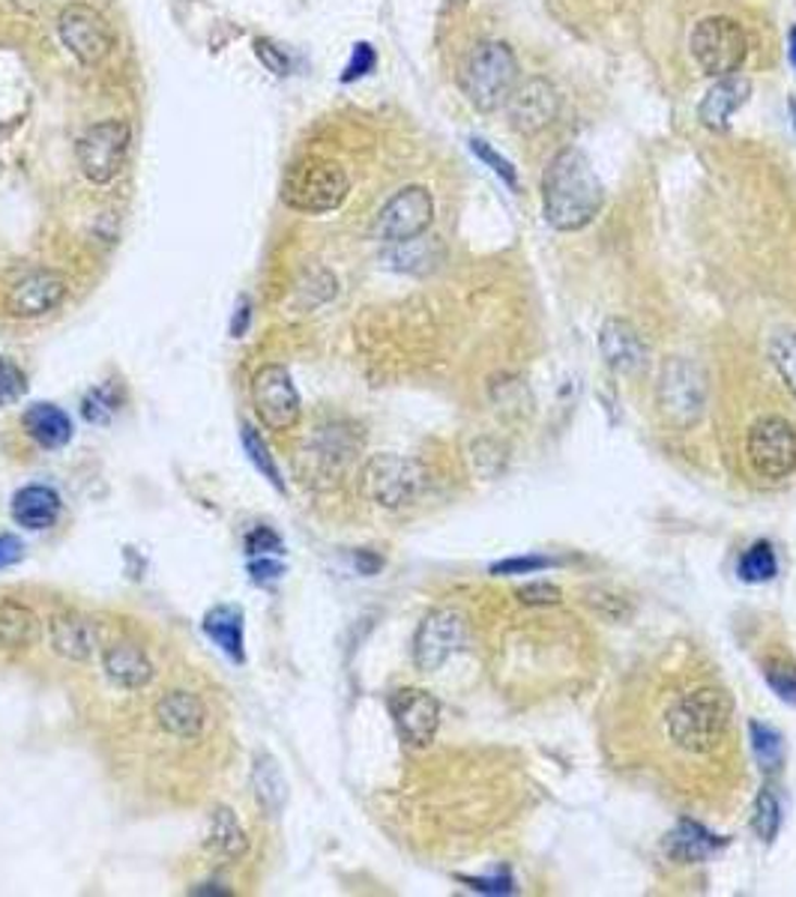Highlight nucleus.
Wrapping results in <instances>:
<instances>
[{
    "mask_svg": "<svg viewBox=\"0 0 796 897\" xmlns=\"http://www.w3.org/2000/svg\"><path fill=\"white\" fill-rule=\"evenodd\" d=\"M605 186L593 171L587 153L579 147H567L548 162L543 174V213L545 222L572 234L587 227L602 213Z\"/></svg>",
    "mask_w": 796,
    "mask_h": 897,
    "instance_id": "obj_1",
    "label": "nucleus"
},
{
    "mask_svg": "<svg viewBox=\"0 0 796 897\" xmlns=\"http://www.w3.org/2000/svg\"><path fill=\"white\" fill-rule=\"evenodd\" d=\"M734 715V700L722 688H695L683 694L664 718L668 736L688 753H712L722 745Z\"/></svg>",
    "mask_w": 796,
    "mask_h": 897,
    "instance_id": "obj_2",
    "label": "nucleus"
},
{
    "mask_svg": "<svg viewBox=\"0 0 796 897\" xmlns=\"http://www.w3.org/2000/svg\"><path fill=\"white\" fill-rule=\"evenodd\" d=\"M459 84L476 111H500L507 108L509 96L519 84V60L507 42H480L461 63Z\"/></svg>",
    "mask_w": 796,
    "mask_h": 897,
    "instance_id": "obj_3",
    "label": "nucleus"
},
{
    "mask_svg": "<svg viewBox=\"0 0 796 897\" xmlns=\"http://www.w3.org/2000/svg\"><path fill=\"white\" fill-rule=\"evenodd\" d=\"M688 51L704 75L710 78L734 75L748 54L746 30L731 15H707L692 27Z\"/></svg>",
    "mask_w": 796,
    "mask_h": 897,
    "instance_id": "obj_4",
    "label": "nucleus"
},
{
    "mask_svg": "<svg viewBox=\"0 0 796 897\" xmlns=\"http://www.w3.org/2000/svg\"><path fill=\"white\" fill-rule=\"evenodd\" d=\"M350 191L348 174L336 165V162H324V159H312V162H302L288 174L285 179V191L282 198L288 207L300 210V213H329L338 210Z\"/></svg>",
    "mask_w": 796,
    "mask_h": 897,
    "instance_id": "obj_5",
    "label": "nucleus"
},
{
    "mask_svg": "<svg viewBox=\"0 0 796 897\" xmlns=\"http://www.w3.org/2000/svg\"><path fill=\"white\" fill-rule=\"evenodd\" d=\"M659 410L674 428H695L707 407V383L695 362L683 357L664 359L656 386Z\"/></svg>",
    "mask_w": 796,
    "mask_h": 897,
    "instance_id": "obj_6",
    "label": "nucleus"
},
{
    "mask_svg": "<svg viewBox=\"0 0 796 897\" xmlns=\"http://www.w3.org/2000/svg\"><path fill=\"white\" fill-rule=\"evenodd\" d=\"M129 144H133V129L129 123L123 120H102L94 123L90 129L78 138L75 144V159L78 167L90 183L105 186L117 177L126 165V155H129Z\"/></svg>",
    "mask_w": 796,
    "mask_h": 897,
    "instance_id": "obj_7",
    "label": "nucleus"
},
{
    "mask_svg": "<svg viewBox=\"0 0 796 897\" xmlns=\"http://www.w3.org/2000/svg\"><path fill=\"white\" fill-rule=\"evenodd\" d=\"M432 222H435L432 191L425 186H405L381 207V213L374 215L372 237L386 246H398V242L423 237Z\"/></svg>",
    "mask_w": 796,
    "mask_h": 897,
    "instance_id": "obj_8",
    "label": "nucleus"
},
{
    "mask_svg": "<svg viewBox=\"0 0 796 897\" xmlns=\"http://www.w3.org/2000/svg\"><path fill=\"white\" fill-rule=\"evenodd\" d=\"M428 485V473L420 461L401 454H377L365 466V490L384 509L411 506Z\"/></svg>",
    "mask_w": 796,
    "mask_h": 897,
    "instance_id": "obj_9",
    "label": "nucleus"
},
{
    "mask_svg": "<svg viewBox=\"0 0 796 897\" xmlns=\"http://www.w3.org/2000/svg\"><path fill=\"white\" fill-rule=\"evenodd\" d=\"M748 464L760 478H784L796 470V428L782 416H763L748 428Z\"/></svg>",
    "mask_w": 796,
    "mask_h": 897,
    "instance_id": "obj_10",
    "label": "nucleus"
},
{
    "mask_svg": "<svg viewBox=\"0 0 796 897\" xmlns=\"http://www.w3.org/2000/svg\"><path fill=\"white\" fill-rule=\"evenodd\" d=\"M58 34L82 66H99L114 48V30L105 15L87 3H70L58 15Z\"/></svg>",
    "mask_w": 796,
    "mask_h": 897,
    "instance_id": "obj_11",
    "label": "nucleus"
},
{
    "mask_svg": "<svg viewBox=\"0 0 796 897\" xmlns=\"http://www.w3.org/2000/svg\"><path fill=\"white\" fill-rule=\"evenodd\" d=\"M252 404L261 425L270 431H290L302 416L300 393L285 365H264L254 374Z\"/></svg>",
    "mask_w": 796,
    "mask_h": 897,
    "instance_id": "obj_12",
    "label": "nucleus"
},
{
    "mask_svg": "<svg viewBox=\"0 0 796 897\" xmlns=\"http://www.w3.org/2000/svg\"><path fill=\"white\" fill-rule=\"evenodd\" d=\"M468 637V625L459 610H432L413 637V661L423 673L444 668L449 656H456Z\"/></svg>",
    "mask_w": 796,
    "mask_h": 897,
    "instance_id": "obj_13",
    "label": "nucleus"
},
{
    "mask_svg": "<svg viewBox=\"0 0 796 897\" xmlns=\"http://www.w3.org/2000/svg\"><path fill=\"white\" fill-rule=\"evenodd\" d=\"M389 715L401 742L411 748H428L440 727V703L423 688H401L389 697Z\"/></svg>",
    "mask_w": 796,
    "mask_h": 897,
    "instance_id": "obj_14",
    "label": "nucleus"
},
{
    "mask_svg": "<svg viewBox=\"0 0 796 897\" xmlns=\"http://www.w3.org/2000/svg\"><path fill=\"white\" fill-rule=\"evenodd\" d=\"M557 111H560L557 87L539 75L515 84L507 102L509 126L521 135H539L543 129H548L557 120Z\"/></svg>",
    "mask_w": 796,
    "mask_h": 897,
    "instance_id": "obj_15",
    "label": "nucleus"
},
{
    "mask_svg": "<svg viewBox=\"0 0 796 897\" xmlns=\"http://www.w3.org/2000/svg\"><path fill=\"white\" fill-rule=\"evenodd\" d=\"M66 297V278L54 270H34L22 275L10 294H7V309L13 317H42L63 302Z\"/></svg>",
    "mask_w": 796,
    "mask_h": 897,
    "instance_id": "obj_16",
    "label": "nucleus"
},
{
    "mask_svg": "<svg viewBox=\"0 0 796 897\" xmlns=\"http://www.w3.org/2000/svg\"><path fill=\"white\" fill-rule=\"evenodd\" d=\"M599 350L605 362L617 374H638L647 369V345L638 335V329L623 317H608L599 333Z\"/></svg>",
    "mask_w": 796,
    "mask_h": 897,
    "instance_id": "obj_17",
    "label": "nucleus"
},
{
    "mask_svg": "<svg viewBox=\"0 0 796 897\" xmlns=\"http://www.w3.org/2000/svg\"><path fill=\"white\" fill-rule=\"evenodd\" d=\"M748 96H751V82L746 75H724L719 82L712 84L707 96L700 99L698 105V117L707 129L719 132L724 129L731 117H734L739 108L746 105Z\"/></svg>",
    "mask_w": 796,
    "mask_h": 897,
    "instance_id": "obj_18",
    "label": "nucleus"
},
{
    "mask_svg": "<svg viewBox=\"0 0 796 897\" xmlns=\"http://www.w3.org/2000/svg\"><path fill=\"white\" fill-rule=\"evenodd\" d=\"M157 721L159 727L177 739H195L207 724V706L201 703V697L189 692H169L159 697Z\"/></svg>",
    "mask_w": 796,
    "mask_h": 897,
    "instance_id": "obj_19",
    "label": "nucleus"
},
{
    "mask_svg": "<svg viewBox=\"0 0 796 897\" xmlns=\"http://www.w3.org/2000/svg\"><path fill=\"white\" fill-rule=\"evenodd\" d=\"M49 637L54 652L70 661H87L97 646V628L85 616L75 613H58L49 622Z\"/></svg>",
    "mask_w": 796,
    "mask_h": 897,
    "instance_id": "obj_20",
    "label": "nucleus"
},
{
    "mask_svg": "<svg viewBox=\"0 0 796 897\" xmlns=\"http://www.w3.org/2000/svg\"><path fill=\"white\" fill-rule=\"evenodd\" d=\"M61 518V497L49 485H27L15 490L13 521L25 530H49Z\"/></svg>",
    "mask_w": 796,
    "mask_h": 897,
    "instance_id": "obj_21",
    "label": "nucleus"
},
{
    "mask_svg": "<svg viewBox=\"0 0 796 897\" xmlns=\"http://www.w3.org/2000/svg\"><path fill=\"white\" fill-rule=\"evenodd\" d=\"M102 664H105V673L114 685L121 688H145L147 682L153 680V664L150 658L141 652V646L135 644H111L105 652H102Z\"/></svg>",
    "mask_w": 796,
    "mask_h": 897,
    "instance_id": "obj_22",
    "label": "nucleus"
},
{
    "mask_svg": "<svg viewBox=\"0 0 796 897\" xmlns=\"http://www.w3.org/2000/svg\"><path fill=\"white\" fill-rule=\"evenodd\" d=\"M27 437L39 443L42 449H61L73 440V419L63 413L58 404H34L25 413Z\"/></svg>",
    "mask_w": 796,
    "mask_h": 897,
    "instance_id": "obj_23",
    "label": "nucleus"
},
{
    "mask_svg": "<svg viewBox=\"0 0 796 897\" xmlns=\"http://www.w3.org/2000/svg\"><path fill=\"white\" fill-rule=\"evenodd\" d=\"M722 837H716L707 832L704 825L692 823V820H680L671 835L664 837V852L674 861L683 864H695V861L710 859L716 849L722 847Z\"/></svg>",
    "mask_w": 796,
    "mask_h": 897,
    "instance_id": "obj_24",
    "label": "nucleus"
},
{
    "mask_svg": "<svg viewBox=\"0 0 796 897\" xmlns=\"http://www.w3.org/2000/svg\"><path fill=\"white\" fill-rule=\"evenodd\" d=\"M204 634L213 644L231 658V661H246V649H242V610L234 605H216V608L207 610L204 616Z\"/></svg>",
    "mask_w": 796,
    "mask_h": 897,
    "instance_id": "obj_25",
    "label": "nucleus"
},
{
    "mask_svg": "<svg viewBox=\"0 0 796 897\" xmlns=\"http://www.w3.org/2000/svg\"><path fill=\"white\" fill-rule=\"evenodd\" d=\"M39 616L27 605L0 601V646L3 649H27L39 640Z\"/></svg>",
    "mask_w": 796,
    "mask_h": 897,
    "instance_id": "obj_26",
    "label": "nucleus"
},
{
    "mask_svg": "<svg viewBox=\"0 0 796 897\" xmlns=\"http://www.w3.org/2000/svg\"><path fill=\"white\" fill-rule=\"evenodd\" d=\"M207 849L216 852L219 859L237 861L249 849V837L242 832L240 820L231 808H213L210 813V832H207Z\"/></svg>",
    "mask_w": 796,
    "mask_h": 897,
    "instance_id": "obj_27",
    "label": "nucleus"
},
{
    "mask_svg": "<svg viewBox=\"0 0 796 897\" xmlns=\"http://www.w3.org/2000/svg\"><path fill=\"white\" fill-rule=\"evenodd\" d=\"M252 787H254V799L258 805L264 808L266 813H276L282 805H285V796H288V784L285 777L278 772V763L273 757H258L252 769Z\"/></svg>",
    "mask_w": 796,
    "mask_h": 897,
    "instance_id": "obj_28",
    "label": "nucleus"
},
{
    "mask_svg": "<svg viewBox=\"0 0 796 897\" xmlns=\"http://www.w3.org/2000/svg\"><path fill=\"white\" fill-rule=\"evenodd\" d=\"M736 574L746 581V584H767L779 574V560H775V548L770 541H755L751 548L743 550V557L736 562Z\"/></svg>",
    "mask_w": 796,
    "mask_h": 897,
    "instance_id": "obj_29",
    "label": "nucleus"
},
{
    "mask_svg": "<svg viewBox=\"0 0 796 897\" xmlns=\"http://www.w3.org/2000/svg\"><path fill=\"white\" fill-rule=\"evenodd\" d=\"M770 359L779 377L787 386V393L796 398V333L794 329H779L770 338Z\"/></svg>",
    "mask_w": 796,
    "mask_h": 897,
    "instance_id": "obj_30",
    "label": "nucleus"
},
{
    "mask_svg": "<svg viewBox=\"0 0 796 897\" xmlns=\"http://www.w3.org/2000/svg\"><path fill=\"white\" fill-rule=\"evenodd\" d=\"M748 736H751V751H755V760L760 763V769H763V772L779 769V763H782L784 757V742L782 736H779V730L767 727V724H760V721H751V724H748Z\"/></svg>",
    "mask_w": 796,
    "mask_h": 897,
    "instance_id": "obj_31",
    "label": "nucleus"
},
{
    "mask_svg": "<svg viewBox=\"0 0 796 897\" xmlns=\"http://www.w3.org/2000/svg\"><path fill=\"white\" fill-rule=\"evenodd\" d=\"M779 825H782V805L779 796L770 787H763L755 799V813H751V829L763 844H772L779 835Z\"/></svg>",
    "mask_w": 796,
    "mask_h": 897,
    "instance_id": "obj_32",
    "label": "nucleus"
},
{
    "mask_svg": "<svg viewBox=\"0 0 796 897\" xmlns=\"http://www.w3.org/2000/svg\"><path fill=\"white\" fill-rule=\"evenodd\" d=\"M240 440H242L246 454H249V461L261 470V476H264L276 490H285V482H282V476H278V466H276V461H273V454H270V446L264 443V437H261L252 425H242Z\"/></svg>",
    "mask_w": 796,
    "mask_h": 897,
    "instance_id": "obj_33",
    "label": "nucleus"
},
{
    "mask_svg": "<svg viewBox=\"0 0 796 897\" xmlns=\"http://www.w3.org/2000/svg\"><path fill=\"white\" fill-rule=\"evenodd\" d=\"M386 263L393 270H401V273H420L423 263H432V242H425L420 237L398 242L396 249L386 254Z\"/></svg>",
    "mask_w": 796,
    "mask_h": 897,
    "instance_id": "obj_34",
    "label": "nucleus"
},
{
    "mask_svg": "<svg viewBox=\"0 0 796 897\" xmlns=\"http://www.w3.org/2000/svg\"><path fill=\"white\" fill-rule=\"evenodd\" d=\"M471 150H473V155H476V159H480V162H483L485 167H492V171H495L497 177L503 179V183H507L509 189H512V191H515V195H519V191H521L519 171H515V165L509 162L507 155L497 153L495 147H492V144H488V141H483V138H471Z\"/></svg>",
    "mask_w": 796,
    "mask_h": 897,
    "instance_id": "obj_35",
    "label": "nucleus"
},
{
    "mask_svg": "<svg viewBox=\"0 0 796 897\" xmlns=\"http://www.w3.org/2000/svg\"><path fill=\"white\" fill-rule=\"evenodd\" d=\"M82 413L94 425H109L114 413H117V395H114V389L111 386H97L94 393H87Z\"/></svg>",
    "mask_w": 796,
    "mask_h": 897,
    "instance_id": "obj_36",
    "label": "nucleus"
},
{
    "mask_svg": "<svg viewBox=\"0 0 796 897\" xmlns=\"http://www.w3.org/2000/svg\"><path fill=\"white\" fill-rule=\"evenodd\" d=\"M763 676H767L770 688L782 697L784 703H796V664L775 658L772 664H767Z\"/></svg>",
    "mask_w": 796,
    "mask_h": 897,
    "instance_id": "obj_37",
    "label": "nucleus"
},
{
    "mask_svg": "<svg viewBox=\"0 0 796 897\" xmlns=\"http://www.w3.org/2000/svg\"><path fill=\"white\" fill-rule=\"evenodd\" d=\"M27 389L25 371L15 365L13 359L0 357V407L15 404Z\"/></svg>",
    "mask_w": 796,
    "mask_h": 897,
    "instance_id": "obj_38",
    "label": "nucleus"
},
{
    "mask_svg": "<svg viewBox=\"0 0 796 897\" xmlns=\"http://www.w3.org/2000/svg\"><path fill=\"white\" fill-rule=\"evenodd\" d=\"M374 63H377V54H374V48L369 46V42H357V46H353V51H350L348 66H345V72H341V82H345V84L360 82L362 75H369V72L374 70Z\"/></svg>",
    "mask_w": 796,
    "mask_h": 897,
    "instance_id": "obj_39",
    "label": "nucleus"
},
{
    "mask_svg": "<svg viewBox=\"0 0 796 897\" xmlns=\"http://www.w3.org/2000/svg\"><path fill=\"white\" fill-rule=\"evenodd\" d=\"M519 601L521 605H533V608H545V605H560V598H563V593H560V586L555 584H545V581H533V584L527 586H519Z\"/></svg>",
    "mask_w": 796,
    "mask_h": 897,
    "instance_id": "obj_40",
    "label": "nucleus"
},
{
    "mask_svg": "<svg viewBox=\"0 0 796 897\" xmlns=\"http://www.w3.org/2000/svg\"><path fill=\"white\" fill-rule=\"evenodd\" d=\"M555 560L548 557H512V560H500L492 565V574L497 577H507V574H533L543 572V569H551Z\"/></svg>",
    "mask_w": 796,
    "mask_h": 897,
    "instance_id": "obj_41",
    "label": "nucleus"
},
{
    "mask_svg": "<svg viewBox=\"0 0 796 897\" xmlns=\"http://www.w3.org/2000/svg\"><path fill=\"white\" fill-rule=\"evenodd\" d=\"M246 550H249V557H270V553L282 550V538L270 526H254L246 536Z\"/></svg>",
    "mask_w": 796,
    "mask_h": 897,
    "instance_id": "obj_42",
    "label": "nucleus"
},
{
    "mask_svg": "<svg viewBox=\"0 0 796 897\" xmlns=\"http://www.w3.org/2000/svg\"><path fill=\"white\" fill-rule=\"evenodd\" d=\"M254 54H258V60H261L273 75H288V58H285V51H282L273 39H258V42H254Z\"/></svg>",
    "mask_w": 796,
    "mask_h": 897,
    "instance_id": "obj_43",
    "label": "nucleus"
},
{
    "mask_svg": "<svg viewBox=\"0 0 796 897\" xmlns=\"http://www.w3.org/2000/svg\"><path fill=\"white\" fill-rule=\"evenodd\" d=\"M249 574H252L254 584H276L278 577L285 574V565L278 560H273V557H254V560L249 562Z\"/></svg>",
    "mask_w": 796,
    "mask_h": 897,
    "instance_id": "obj_44",
    "label": "nucleus"
},
{
    "mask_svg": "<svg viewBox=\"0 0 796 897\" xmlns=\"http://www.w3.org/2000/svg\"><path fill=\"white\" fill-rule=\"evenodd\" d=\"M25 560V541L13 533H0V569H10Z\"/></svg>",
    "mask_w": 796,
    "mask_h": 897,
    "instance_id": "obj_45",
    "label": "nucleus"
},
{
    "mask_svg": "<svg viewBox=\"0 0 796 897\" xmlns=\"http://www.w3.org/2000/svg\"><path fill=\"white\" fill-rule=\"evenodd\" d=\"M461 883H468L473 892H485V895H509L515 892V885L509 876H497V880H473V876H461Z\"/></svg>",
    "mask_w": 796,
    "mask_h": 897,
    "instance_id": "obj_46",
    "label": "nucleus"
},
{
    "mask_svg": "<svg viewBox=\"0 0 796 897\" xmlns=\"http://www.w3.org/2000/svg\"><path fill=\"white\" fill-rule=\"evenodd\" d=\"M249 321H252V306H249V299L242 297L237 311H234V321H231V335H234V338H242L246 329H249Z\"/></svg>",
    "mask_w": 796,
    "mask_h": 897,
    "instance_id": "obj_47",
    "label": "nucleus"
},
{
    "mask_svg": "<svg viewBox=\"0 0 796 897\" xmlns=\"http://www.w3.org/2000/svg\"><path fill=\"white\" fill-rule=\"evenodd\" d=\"M357 569H360L362 574H374L381 565H384V560L381 557H374V553H369V550H357Z\"/></svg>",
    "mask_w": 796,
    "mask_h": 897,
    "instance_id": "obj_48",
    "label": "nucleus"
},
{
    "mask_svg": "<svg viewBox=\"0 0 796 897\" xmlns=\"http://www.w3.org/2000/svg\"><path fill=\"white\" fill-rule=\"evenodd\" d=\"M787 54H791V66L796 70V24L791 27V34H787Z\"/></svg>",
    "mask_w": 796,
    "mask_h": 897,
    "instance_id": "obj_49",
    "label": "nucleus"
}]
</instances>
